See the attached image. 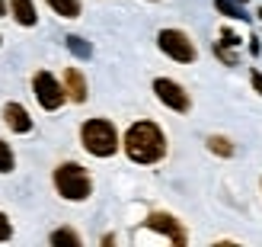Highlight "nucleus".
<instances>
[{
  "instance_id": "obj_1",
  "label": "nucleus",
  "mask_w": 262,
  "mask_h": 247,
  "mask_svg": "<svg viewBox=\"0 0 262 247\" xmlns=\"http://www.w3.org/2000/svg\"><path fill=\"white\" fill-rule=\"evenodd\" d=\"M125 154L135 164H157L166 154V138L160 132V125L154 122H135L125 132Z\"/></svg>"
},
{
  "instance_id": "obj_2",
  "label": "nucleus",
  "mask_w": 262,
  "mask_h": 247,
  "mask_svg": "<svg viewBox=\"0 0 262 247\" xmlns=\"http://www.w3.org/2000/svg\"><path fill=\"white\" fill-rule=\"evenodd\" d=\"M80 141H83V148L90 154H96V158H112V154L119 151V132H115V125L109 119H90V122H83Z\"/></svg>"
},
{
  "instance_id": "obj_3",
  "label": "nucleus",
  "mask_w": 262,
  "mask_h": 247,
  "mask_svg": "<svg viewBox=\"0 0 262 247\" xmlns=\"http://www.w3.org/2000/svg\"><path fill=\"white\" fill-rule=\"evenodd\" d=\"M55 186L64 199H71V202H83L90 193H93V180H90V174L83 170L80 164H58V170H55Z\"/></svg>"
},
{
  "instance_id": "obj_4",
  "label": "nucleus",
  "mask_w": 262,
  "mask_h": 247,
  "mask_svg": "<svg viewBox=\"0 0 262 247\" xmlns=\"http://www.w3.org/2000/svg\"><path fill=\"white\" fill-rule=\"evenodd\" d=\"M157 45H160L163 55H169V58L179 61V64H192L195 58H199V48H195V42L182 29H160Z\"/></svg>"
},
{
  "instance_id": "obj_5",
  "label": "nucleus",
  "mask_w": 262,
  "mask_h": 247,
  "mask_svg": "<svg viewBox=\"0 0 262 247\" xmlns=\"http://www.w3.org/2000/svg\"><path fill=\"white\" fill-rule=\"evenodd\" d=\"M32 90H35V100L42 109H61V103L68 100V90H64V84H58L55 77H51L48 71H38L32 77Z\"/></svg>"
},
{
  "instance_id": "obj_6",
  "label": "nucleus",
  "mask_w": 262,
  "mask_h": 247,
  "mask_svg": "<svg viewBox=\"0 0 262 247\" xmlns=\"http://www.w3.org/2000/svg\"><path fill=\"white\" fill-rule=\"evenodd\" d=\"M154 93H157V100H160L163 106H169L173 112H189V106H192L189 93L176 81H169V77H157V81H154Z\"/></svg>"
},
{
  "instance_id": "obj_7",
  "label": "nucleus",
  "mask_w": 262,
  "mask_h": 247,
  "mask_svg": "<svg viewBox=\"0 0 262 247\" xmlns=\"http://www.w3.org/2000/svg\"><path fill=\"white\" fill-rule=\"evenodd\" d=\"M144 225H147L150 231H160V235H166L176 247L186 244V228H182L173 215H166V212H154V215H147V222H144Z\"/></svg>"
},
{
  "instance_id": "obj_8",
  "label": "nucleus",
  "mask_w": 262,
  "mask_h": 247,
  "mask_svg": "<svg viewBox=\"0 0 262 247\" xmlns=\"http://www.w3.org/2000/svg\"><path fill=\"white\" fill-rule=\"evenodd\" d=\"M4 119H7V125L13 128V132H19V135L32 132V119H29V112H26V106H19V103H7Z\"/></svg>"
},
{
  "instance_id": "obj_9",
  "label": "nucleus",
  "mask_w": 262,
  "mask_h": 247,
  "mask_svg": "<svg viewBox=\"0 0 262 247\" xmlns=\"http://www.w3.org/2000/svg\"><path fill=\"white\" fill-rule=\"evenodd\" d=\"M64 90H68V97L74 103H83L86 100V81H83V74L77 71V68H68L64 71Z\"/></svg>"
},
{
  "instance_id": "obj_10",
  "label": "nucleus",
  "mask_w": 262,
  "mask_h": 247,
  "mask_svg": "<svg viewBox=\"0 0 262 247\" xmlns=\"http://www.w3.org/2000/svg\"><path fill=\"white\" fill-rule=\"evenodd\" d=\"M10 10H13V20L19 26H35L38 23V13L32 0H10Z\"/></svg>"
},
{
  "instance_id": "obj_11",
  "label": "nucleus",
  "mask_w": 262,
  "mask_h": 247,
  "mask_svg": "<svg viewBox=\"0 0 262 247\" xmlns=\"http://www.w3.org/2000/svg\"><path fill=\"white\" fill-rule=\"evenodd\" d=\"M48 7L64 20H77L80 16V0H48Z\"/></svg>"
},
{
  "instance_id": "obj_12",
  "label": "nucleus",
  "mask_w": 262,
  "mask_h": 247,
  "mask_svg": "<svg viewBox=\"0 0 262 247\" xmlns=\"http://www.w3.org/2000/svg\"><path fill=\"white\" fill-rule=\"evenodd\" d=\"M51 244L55 247H80V235L71 228H58V231H51Z\"/></svg>"
},
{
  "instance_id": "obj_13",
  "label": "nucleus",
  "mask_w": 262,
  "mask_h": 247,
  "mask_svg": "<svg viewBox=\"0 0 262 247\" xmlns=\"http://www.w3.org/2000/svg\"><path fill=\"white\" fill-rule=\"evenodd\" d=\"M214 10H217V13H224V16H230V20H246V13H243V7H240V0H214Z\"/></svg>"
},
{
  "instance_id": "obj_14",
  "label": "nucleus",
  "mask_w": 262,
  "mask_h": 247,
  "mask_svg": "<svg viewBox=\"0 0 262 247\" xmlns=\"http://www.w3.org/2000/svg\"><path fill=\"white\" fill-rule=\"evenodd\" d=\"M208 151H211V154H221V158H230V154H233V145H230V138H224V135H211V138H208Z\"/></svg>"
},
{
  "instance_id": "obj_15",
  "label": "nucleus",
  "mask_w": 262,
  "mask_h": 247,
  "mask_svg": "<svg viewBox=\"0 0 262 247\" xmlns=\"http://www.w3.org/2000/svg\"><path fill=\"white\" fill-rule=\"evenodd\" d=\"M64 42H68V48L74 51L77 58H90V55H93V45H90L86 39H80V35H68Z\"/></svg>"
},
{
  "instance_id": "obj_16",
  "label": "nucleus",
  "mask_w": 262,
  "mask_h": 247,
  "mask_svg": "<svg viewBox=\"0 0 262 247\" xmlns=\"http://www.w3.org/2000/svg\"><path fill=\"white\" fill-rule=\"evenodd\" d=\"M13 164H16V158H13V151L4 138H0V174H10L13 170Z\"/></svg>"
},
{
  "instance_id": "obj_17",
  "label": "nucleus",
  "mask_w": 262,
  "mask_h": 247,
  "mask_svg": "<svg viewBox=\"0 0 262 247\" xmlns=\"http://www.w3.org/2000/svg\"><path fill=\"white\" fill-rule=\"evenodd\" d=\"M230 48H233V45H224V42H217V45H214V55H217L221 61H224V64H230V68H233V64H237V55H233Z\"/></svg>"
},
{
  "instance_id": "obj_18",
  "label": "nucleus",
  "mask_w": 262,
  "mask_h": 247,
  "mask_svg": "<svg viewBox=\"0 0 262 247\" xmlns=\"http://www.w3.org/2000/svg\"><path fill=\"white\" fill-rule=\"evenodd\" d=\"M13 238V225H10V218L0 212V241H10Z\"/></svg>"
},
{
  "instance_id": "obj_19",
  "label": "nucleus",
  "mask_w": 262,
  "mask_h": 247,
  "mask_svg": "<svg viewBox=\"0 0 262 247\" xmlns=\"http://www.w3.org/2000/svg\"><path fill=\"white\" fill-rule=\"evenodd\" d=\"M221 39H224V45H233V48L240 45V35H237V32H230V29H221Z\"/></svg>"
},
{
  "instance_id": "obj_20",
  "label": "nucleus",
  "mask_w": 262,
  "mask_h": 247,
  "mask_svg": "<svg viewBox=\"0 0 262 247\" xmlns=\"http://www.w3.org/2000/svg\"><path fill=\"white\" fill-rule=\"evenodd\" d=\"M253 90L262 97V71H253Z\"/></svg>"
},
{
  "instance_id": "obj_21",
  "label": "nucleus",
  "mask_w": 262,
  "mask_h": 247,
  "mask_svg": "<svg viewBox=\"0 0 262 247\" xmlns=\"http://www.w3.org/2000/svg\"><path fill=\"white\" fill-rule=\"evenodd\" d=\"M0 16H7V4H4V0H0Z\"/></svg>"
},
{
  "instance_id": "obj_22",
  "label": "nucleus",
  "mask_w": 262,
  "mask_h": 247,
  "mask_svg": "<svg viewBox=\"0 0 262 247\" xmlns=\"http://www.w3.org/2000/svg\"><path fill=\"white\" fill-rule=\"evenodd\" d=\"M259 20H262V7H259Z\"/></svg>"
}]
</instances>
